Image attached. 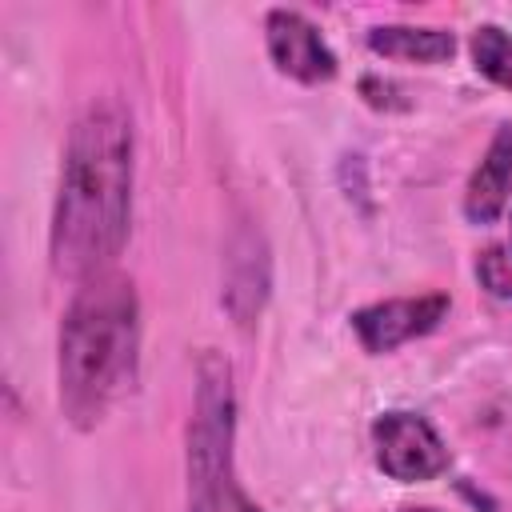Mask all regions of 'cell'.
Masks as SVG:
<instances>
[{
	"label": "cell",
	"instance_id": "obj_1",
	"mask_svg": "<svg viewBox=\"0 0 512 512\" xmlns=\"http://www.w3.org/2000/svg\"><path fill=\"white\" fill-rule=\"evenodd\" d=\"M136 128L120 96H92L68 128L48 224V260L60 280L112 272L132 232Z\"/></svg>",
	"mask_w": 512,
	"mask_h": 512
},
{
	"label": "cell",
	"instance_id": "obj_2",
	"mask_svg": "<svg viewBox=\"0 0 512 512\" xmlns=\"http://www.w3.org/2000/svg\"><path fill=\"white\" fill-rule=\"evenodd\" d=\"M140 336V296L128 276L104 272L76 284L56 336V396L72 428H100L136 388Z\"/></svg>",
	"mask_w": 512,
	"mask_h": 512
},
{
	"label": "cell",
	"instance_id": "obj_3",
	"mask_svg": "<svg viewBox=\"0 0 512 512\" xmlns=\"http://www.w3.org/2000/svg\"><path fill=\"white\" fill-rule=\"evenodd\" d=\"M188 512H264L236 476V380L232 364L204 348L196 360L184 432Z\"/></svg>",
	"mask_w": 512,
	"mask_h": 512
},
{
	"label": "cell",
	"instance_id": "obj_4",
	"mask_svg": "<svg viewBox=\"0 0 512 512\" xmlns=\"http://www.w3.org/2000/svg\"><path fill=\"white\" fill-rule=\"evenodd\" d=\"M372 460L388 480L400 484H424L448 472V444L432 428L428 416L408 412V408H388L372 420Z\"/></svg>",
	"mask_w": 512,
	"mask_h": 512
},
{
	"label": "cell",
	"instance_id": "obj_5",
	"mask_svg": "<svg viewBox=\"0 0 512 512\" xmlns=\"http://www.w3.org/2000/svg\"><path fill=\"white\" fill-rule=\"evenodd\" d=\"M452 296L448 292H420V296H388V300H372L364 308H356L348 316L360 348L368 356H388L408 340H420L428 332H436L448 320Z\"/></svg>",
	"mask_w": 512,
	"mask_h": 512
},
{
	"label": "cell",
	"instance_id": "obj_6",
	"mask_svg": "<svg viewBox=\"0 0 512 512\" xmlns=\"http://www.w3.org/2000/svg\"><path fill=\"white\" fill-rule=\"evenodd\" d=\"M264 48L280 76L296 84H328L336 76V52L320 24L300 8L264 12Z\"/></svg>",
	"mask_w": 512,
	"mask_h": 512
},
{
	"label": "cell",
	"instance_id": "obj_7",
	"mask_svg": "<svg viewBox=\"0 0 512 512\" xmlns=\"http://www.w3.org/2000/svg\"><path fill=\"white\" fill-rule=\"evenodd\" d=\"M268 288H272V260H268L264 232L244 220L224 244V296L220 300L240 328H252L268 304Z\"/></svg>",
	"mask_w": 512,
	"mask_h": 512
},
{
	"label": "cell",
	"instance_id": "obj_8",
	"mask_svg": "<svg viewBox=\"0 0 512 512\" xmlns=\"http://www.w3.org/2000/svg\"><path fill=\"white\" fill-rule=\"evenodd\" d=\"M512 200V124H500L488 140V148L480 152L476 168L464 180V196H460V212L468 224L488 228L504 216Z\"/></svg>",
	"mask_w": 512,
	"mask_h": 512
},
{
	"label": "cell",
	"instance_id": "obj_9",
	"mask_svg": "<svg viewBox=\"0 0 512 512\" xmlns=\"http://www.w3.org/2000/svg\"><path fill=\"white\" fill-rule=\"evenodd\" d=\"M364 40L376 56L408 60V64H440L456 52L452 28H436V24H372Z\"/></svg>",
	"mask_w": 512,
	"mask_h": 512
},
{
	"label": "cell",
	"instance_id": "obj_10",
	"mask_svg": "<svg viewBox=\"0 0 512 512\" xmlns=\"http://www.w3.org/2000/svg\"><path fill=\"white\" fill-rule=\"evenodd\" d=\"M468 52H472V64L484 80L512 92V32L504 24H492V20L476 24L468 36Z\"/></svg>",
	"mask_w": 512,
	"mask_h": 512
},
{
	"label": "cell",
	"instance_id": "obj_11",
	"mask_svg": "<svg viewBox=\"0 0 512 512\" xmlns=\"http://www.w3.org/2000/svg\"><path fill=\"white\" fill-rule=\"evenodd\" d=\"M476 280L488 296L512 300V248L488 244L484 252H476Z\"/></svg>",
	"mask_w": 512,
	"mask_h": 512
},
{
	"label": "cell",
	"instance_id": "obj_12",
	"mask_svg": "<svg viewBox=\"0 0 512 512\" xmlns=\"http://www.w3.org/2000/svg\"><path fill=\"white\" fill-rule=\"evenodd\" d=\"M396 512H436V508H424V504L416 508V504H412V508H396Z\"/></svg>",
	"mask_w": 512,
	"mask_h": 512
}]
</instances>
